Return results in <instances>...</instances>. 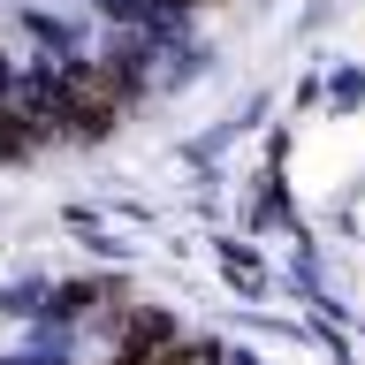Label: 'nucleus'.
<instances>
[{
    "label": "nucleus",
    "mask_w": 365,
    "mask_h": 365,
    "mask_svg": "<svg viewBox=\"0 0 365 365\" xmlns=\"http://www.w3.org/2000/svg\"><path fill=\"white\" fill-rule=\"evenodd\" d=\"M114 114H122V76L114 68H76L53 91V122H68V130H107Z\"/></svg>",
    "instance_id": "obj_1"
},
{
    "label": "nucleus",
    "mask_w": 365,
    "mask_h": 365,
    "mask_svg": "<svg viewBox=\"0 0 365 365\" xmlns=\"http://www.w3.org/2000/svg\"><path fill=\"white\" fill-rule=\"evenodd\" d=\"M160 365H213V358H205V350H168Z\"/></svg>",
    "instance_id": "obj_2"
}]
</instances>
